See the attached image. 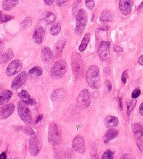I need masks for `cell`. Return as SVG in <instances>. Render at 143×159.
<instances>
[{
  "label": "cell",
  "instance_id": "cell-14",
  "mask_svg": "<svg viewBox=\"0 0 143 159\" xmlns=\"http://www.w3.org/2000/svg\"><path fill=\"white\" fill-rule=\"evenodd\" d=\"M15 109V106L13 103L8 104L0 109V119H6L12 115Z\"/></svg>",
  "mask_w": 143,
  "mask_h": 159
},
{
  "label": "cell",
  "instance_id": "cell-32",
  "mask_svg": "<svg viewBox=\"0 0 143 159\" xmlns=\"http://www.w3.org/2000/svg\"><path fill=\"white\" fill-rule=\"evenodd\" d=\"M32 25V19L30 17H27L24 19L21 23V26L23 28L26 29L28 28Z\"/></svg>",
  "mask_w": 143,
  "mask_h": 159
},
{
  "label": "cell",
  "instance_id": "cell-42",
  "mask_svg": "<svg viewBox=\"0 0 143 159\" xmlns=\"http://www.w3.org/2000/svg\"><path fill=\"white\" fill-rule=\"evenodd\" d=\"M104 74L107 76H109L111 75V71L109 70V68H104Z\"/></svg>",
  "mask_w": 143,
  "mask_h": 159
},
{
  "label": "cell",
  "instance_id": "cell-3",
  "mask_svg": "<svg viewBox=\"0 0 143 159\" xmlns=\"http://www.w3.org/2000/svg\"><path fill=\"white\" fill-rule=\"evenodd\" d=\"M48 139L49 143L52 145L59 144L62 141V133L58 125L56 123H52L49 125Z\"/></svg>",
  "mask_w": 143,
  "mask_h": 159
},
{
  "label": "cell",
  "instance_id": "cell-24",
  "mask_svg": "<svg viewBox=\"0 0 143 159\" xmlns=\"http://www.w3.org/2000/svg\"><path fill=\"white\" fill-rule=\"evenodd\" d=\"M118 135V131L114 128H111L105 133V135L104 137V142L105 143H108L109 141L114 139L115 138H117Z\"/></svg>",
  "mask_w": 143,
  "mask_h": 159
},
{
  "label": "cell",
  "instance_id": "cell-10",
  "mask_svg": "<svg viewBox=\"0 0 143 159\" xmlns=\"http://www.w3.org/2000/svg\"><path fill=\"white\" fill-rule=\"evenodd\" d=\"M23 64L21 60H13L9 65L6 70V75L7 76H12L18 73L22 69Z\"/></svg>",
  "mask_w": 143,
  "mask_h": 159
},
{
  "label": "cell",
  "instance_id": "cell-40",
  "mask_svg": "<svg viewBox=\"0 0 143 159\" xmlns=\"http://www.w3.org/2000/svg\"><path fill=\"white\" fill-rule=\"evenodd\" d=\"M68 1V0H56V3L58 7H61L65 3H66Z\"/></svg>",
  "mask_w": 143,
  "mask_h": 159
},
{
  "label": "cell",
  "instance_id": "cell-44",
  "mask_svg": "<svg viewBox=\"0 0 143 159\" xmlns=\"http://www.w3.org/2000/svg\"><path fill=\"white\" fill-rule=\"evenodd\" d=\"M105 84H106V86H107V89H108L109 91H111L112 88V84H111V83H110V81H109V80H107Z\"/></svg>",
  "mask_w": 143,
  "mask_h": 159
},
{
  "label": "cell",
  "instance_id": "cell-53",
  "mask_svg": "<svg viewBox=\"0 0 143 159\" xmlns=\"http://www.w3.org/2000/svg\"><path fill=\"white\" fill-rule=\"evenodd\" d=\"M2 16V12L0 11V18H1V16Z\"/></svg>",
  "mask_w": 143,
  "mask_h": 159
},
{
  "label": "cell",
  "instance_id": "cell-38",
  "mask_svg": "<svg viewBox=\"0 0 143 159\" xmlns=\"http://www.w3.org/2000/svg\"><path fill=\"white\" fill-rule=\"evenodd\" d=\"M127 78H128V71H125V72H123L122 75V80L123 84L126 83Z\"/></svg>",
  "mask_w": 143,
  "mask_h": 159
},
{
  "label": "cell",
  "instance_id": "cell-12",
  "mask_svg": "<svg viewBox=\"0 0 143 159\" xmlns=\"http://www.w3.org/2000/svg\"><path fill=\"white\" fill-rule=\"evenodd\" d=\"M27 76L28 75L25 72H23L19 74L16 77L13 79L12 84V89L13 90H16L20 89L23 85L26 83L27 80Z\"/></svg>",
  "mask_w": 143,
  "mask_h": 159
},
{
  "label": "cell",
  "instance_id": "cell-41",
  "mask_svg": "<svg viewBox=\"0 0 143 159\" xmlns=\"http://www.w3.org/2000/svg\"><path fill=\"white\" fill-rule=\"evenodd\" d=\"M114 51L117 52V53H122V52H123V48L120 47L119 46H114Z\"/></svg>",
  "mask_w": 143,
  "mask_h": 159
},
{
  "label": "cell",
  "instance_id": "cell-47",
  "mask_svg": "<svg viewBox=\"0 0 143 159\" xmlns=\"http://www.w3.org/2000/svg\"><path fill=\"white\" fill-rule=\"evenodd\" d=\"M139 112L140 115H142L143 116V102L141 104V105H140V107H139Z\"/></svg>",
  "mask_w": 143,
  "mask_h": 159
},
{
  "label": "cell",
  "instance_id": "cell-13",
  "mask_svg": "<svg viewBox=\"0 0 143 159\" xmlns=\"http://www.w3.org/2000/svg\"><path fill=\"white\" fill-rule=\"evenodd\" d=\"M133 0H119V10L123 15L127 16L132 11Z\"/></svg>",
  "mask_w": 143,
  "mask_h": 159
},
{
  "label": "cell",
  "instance_id": "cell-43",
  "mask_svg": "<svg viewBox=\"0 0 143 159\" xmlns=\"http://www.w3.org/2000/svg\"><path fill=\"white\" fill-rule=\"evenodd\" d=\"M55 0H44V3L46 5H47V6H51L53 4Z\"/></svg>",
  "mask_w": 143,
  "mask_h": 159
},
{
  "label": "cell",
  "instance_id": "cell-22",
  "mask_svg": "<svg viewBox=\"0 0 143 159\" xmlns=\"http://www.w3.org/2000/svg\"><path fill=\"white\" fill-rule=\"evenodd\" d=\"M13 95L12 91L9 90H6L0 93V105H3L4 104L7 102Z\"/></svg>",
  "mask_w": 143,
  "mask_h": 159
},
{
  "label": "cell",
  "instance_id": "cell-34",
  "mask_svg": "<svg viewBox=\"0 0 143 159\" xmlns=\"http://www.w3.org/2000/svg\"><path fill=\"white\" fill-rule=\"evenodd\" d=\"M114 158V153L110 150H107L103 153L102 158L103 159H111Z\"/></svg>",
  "mask_w": 143,
  "mask_h": 159
},
{
  "label": "cell",
  "instance_id": "cell-19",
  "mask_svg": "<svg viewBox=\"0 0 143 159\" xmlns=\"http://www.w3.org/2000/svg\"><path fill=\"white\" fill-rule=\"evenodd\" d=\"M113 18H114L113 13H112L111 11L107 10V9L103 10L100 16V20L101 23H103L112 22L113 20Z\"/></svg>",
  "mask_w": 143,
  "mask_h": 159
},
{
  "label": "cell",
  "instance_id": "cell-39",
  "mask_svg": "<svg viewBox=\"0 0 143 159\" xmlns=\"http://www.w3.org/2000/svg\"><path fill=\"white\" fill-rule=\"evenodd\" d=\"M98 29L102 31H107L109 30V26L107 25H101L99 26Z\"/></svg>",
  "mask_w": 143,
  "mask_h": 159
},
{
  "label": "cell",
  "instance_id": "cell-45",
  "mask_svg": "<svg viewBox=\"0 0 143 159\" xmlns=\"http://www.w3.org/2000/svg\"><path fill=\"white\" fill-rule=\"evenodd\" d=\"M119 109L121 111L123 110V102H122V98H120L119 100Z\"/></svg>",
  "mask_w": 143,
  "mask_h": 159
},
{
  "label": "cell",
  "instance_id": "cell-2",
  "mask_svg": "<svg viewBox=\"0 0 143 159\" xmlns=\"http://www.w3.org/2000/svg\"><path fill=\"white\" fill-rule=\"evenodd\" d=\"M67 63L65 60H58L51 70V76L55 79H61L67 72Z\"/></svg>",
  "mask_w": 143,
  "mask_h": 159
},
{
  "label": "cell",
  "instance_id": "cell-27",
  "mask_svg": "<svg viewBox=\"0 0 143 159\" xmlns=\"http://www.w3.org/2000/svg\"><path fill=\"white\" fill-rule=\"evenodd\" d=\"M13 57V52L12 49H8L7 51L2 54L0 58V63H6L10 60H12Z\"/></svg>",
  "mask_w": 143,
  "mask_h": 159
},
{
  "label": "cell",
  "instance_id": "cell-5",
  "mask_svg": "<svg viewBox=\"0 0 143 159\" xmlns=\"http://www.w3.org/2000/svg\"><path fill=\"white\" fill-rule=\"evenodd\" d=\"M71 66L75 77L76 79L79 77L84 70V65L81 56L76 52H74L72 55Z\"/></svg>",
  "mask_w": 143,
  "mask_h": 159
},
{
  "label": "cell",
  "instance_id": "cell-17",
  "mask_svg": "<svg viewBox=\"0 0 143 159\" xmlns=\"http://www.w3.org/2000/svg\"><path fill=\"white\" fill-rule=\"evenodd\" d=\"M41 57L44 62L47 63V64H50L51 62H53V55L51 49L47 46H44L42 48V53H41Z\"/></svg>",
  "mask_w": 143,
  "mask_h": 159
},
{
  "label": "cell",
  "instance_id": "cell-51",
  "mask_svg": "<svg viewBox=\"0 0 143 159\" xmlns=\"http://www.w3.org/2000/svg\"><path fill=\"white\" fill-rule=\"evenodd\" d=\"M142 8H143V2H142V3L141 4H140V7H139V8H138V10L142 9Z\"/></svg>",
  "mask_w": 143,
  "mask_h": 159
},
{
  "label": "cell",
  "instance_id": "cell-33",
  "mask_svg": "<svg viewBox=\"0 0 143 159\" xmlns=\"http://www.w3.org/2000/svg\"><path fill=\"white\" fill-rule=\"evenodd\" d=\"M12 19H13V17L12 16L10 15H2L0 18V23H7L10 20H12Z\"/></svg>",
  "mask_w": 143,
  "mask_h": 159
},
{
  "label": "cell",
  "instance_id": "cell-23",
  "mask_svg": "<svg viewBox=\"0 0 143 159\" xmlns=\"http://www.w3.org/2000/svg\"><path fill=\"white\" fill-rule=\"evenodd\" d=\"M18 0H4L2 3V8L5 11H11L17 6Z\"/></svg>",
  "mask_w": 143,
  "mask_h": 159
},
{
  "label": "cell",
  "instance_id": "cell-49",
  "mask_svg": "<svg viewBox=\"0 0 143 159\" xmlns=\"http://www.w3.org/2000/svg\"><path fill=\"white\" fill-rule=\"evenodd\" d=\"M138 62H139L140 65H141L143 66V56H140L139 59H138Z\"/></svg>",
  "mask_w": 143,
  "mask_h": 159
},
{
  "label": "cell",
  "instance_id": "cell-26",
  "mask_svg": "<svg viewBox=\"0 0 143 159\" xmlns=\"http://www.w3.org/2000/svg\"><path fill=\"white\" fill-rule=\"evenodd\" d=\"M56 17L53 13L50 12V11H47L44 13L43 15V20L46 25H51L52 23H53L55 21H56Z\"/></svg>",
  "mask_w": 143,
  "mask_h": 159
},
{
  "label": "cell",
  "instance_id": "cell-16",
  "mask_svg": "<svg viewBox=\"0 0 143 159\" xmlns=\"http://www.w3.org/2000/svg\"><path fill=\"white\" fill-rule=\"evenodd\" d=\"M18 97L21 98V101H23L26 105L35 106L37 104V102H36L35 100L30 97V94L26 90H22V91L19 93Z\"/></svg>",
  "mask_w": 143,
  "mask_h": 159
},
{
  "label": "cell",
  "instance_id": "cell-29",
  "mask_svg": "<svg viewBox=\"0 0 143 159\" xmlns=\"http://www.w3.org/2000/svg\"><path fill=\"white\" fill-rule=\"evenodd\" d=\"M43 70L39 66H35L30 69L28 72V75L33 76H39L42 75Z\"/></svg>",
  "mask_w": 143,
  "mask_h": 159
},
{
  "label": "cell",
  "instance_id": "cell-21",
  "mask_svg": "<svg viewBox=\"0 0 143 159\" xmlns=\"http://www.w3.org/2000/svg\"><path fill=\"white\" fill-rule=\"evenodd\" d=\"M104 123H105V125L107 128H115L119 125V119L116 116H107L104 119Z\"/></svg>",
  "mask_w": 143,
  "mask_h": 159
},
{
  "label": "cell",
  "instance_id": "cell-7",
  "mask_svg": "<svg viewBox=\"0 0 143 159\" xmlns=\"http://www.w3.org/2000/svg\"><path fill=\"white\" fill-rule=\"evenodd\" d=\"M42 142L37 136L33 135L29 140V149L30 152L32 156H37L39 153L41 149H42Z\"/></svg>",
  "mask_w": 143,
  "mask_h": 159
},
{
  "label": "cell",
  "instance_id": "cell-46",
  "mask_svg": "<svg viewBox=\"0 0 143 159\" xmlns=\"http://www.w3.org/2000/svg\"><path fill=\"white\" fill-rule=\"evenodd\" d=\"M4 48V43L3 42L0 41V54H1L2 52L3 51Z\"/></svg>",
  "mask_w": 143,
  "mask_h": 159
},
{
  "label": "cell",
  "instance_id": "cell-25",
  "mask_svg": "<svg viewBox=\"0 0 143 159\" xmlns=\"http://www.w3.org/2000/svg\"><path fill=\"white\" fill-rule=\"evenodd\" d=\"M133 132L137 139H140L143 136V125L136 123L133 125Z\"/></svg>",
  "mask_w": 143,
  "mask_h": 159
},
{
  "label": "cell",
  "instance_id": "cell-31",
  "mask_svg": "<svg viewBox=\"0 0 143 159\" xmlns=\"http://www.w3.org/2000/svg\"><path fill=\"white\" fill-rule=\"evenodd\" d=\"M137 104V100L136 98H133V100L128 101L127 102V113L128 115H130L132 111L133 110L135 107H136Z\"/></svg>",
  "mask_w": 143,
  "mask_h": 159
},
{
  "label": "cell",
  "instance_id": "cell-9",
  "mask_svg": "<svg viewBox=\"0 0 143 159\" xmlns=\"http://www.w3.org/2000/svg\"><path fill=\"white\" fill-rule=\"evenodd\" d=\"M76 102L78 105L81 108L88 107L90 104V95L89 92L86 89L81 91L76 98Z\"/></svg>",
  "mask_w": 143,
  "mask_h": 159
},
{
  "label": "cell",
  "instance_id": "cell-52",
  "mask_svg": "<svg viewBox=\"0 0 143 159\" xmlns=\"http://www.w3.org/2000/svg\"><path fill=\"white\" fill-rule=\"evenodd\" d=\"M2 88H3V85H2V84H0V90H1V89H2Z\"/></svg>",
  "mask_w": 143,
  "mask_h": 159
},
{
  "label": "cell",
  "instance_id": "cell-4",
  "mask_svg": "<svg viewBox=\"0 0 143 159\" xmlns=\"http://www.w3.org/2000/svg\"><path fill=\"white\" fill-rule=\"evenodd\" d=\"M88 22L87 13L84 9H80L76 15L75 34L80 36L83 33L85 28H86Z\"/></svg>",
  "mask_w": 143,
  "mask_h": 159
},
{
  "label": "cell",
  "instance_id": "cell-48",
  "mask_svg": "<svg viewBox=\"0 0 143 159\" xmlns=\"http://www.w3.org/2000/svg\"><path fill=\"white\" fill-rule=\"evenodd\" d=\"M42 118H43V116H42V115H39V116H38V117L37 118V119H36V121H35V123H37L40 122V120L42 119Z\"/></svg>",
  "mask_w": 143,
  "mask_h": 159
},
{
  "label": "cell",
  "instance_id": "cell-20",
  "mask_svg": "<svg viewBox=\"0 0 143 159\" xmlns=\"http://www.w3.org/2000/svg\"><path fill=\"white\" fill-rule=\"evenodd\" d=\"M66 40L64 38H62V39H60L58 41L56 46H55V55H56V58H60L62 56V52L63 48H64V46L65 45Z\"/></svg>",
  "mask_w": 143,
  "mask_h": 159
},
{
  "label": "cell",
  "instance_id": "cell-28",
  "mask_svg": "<svg viewBox=\"0 0 143 159\" xmlns=\"http://www.w3.org/2000/svg\"><path fill=\"white\" fill-rule=\"evenodd\" d=\"M90 33H86L84 35L83 39H82V41H81V44L79 47V50L81 52H83L86 50L87 48V46H88V44H89V43L90 42Z\"/></svg>",
  "mask_w": 143,
  "mask_h": 159
},
{
  "label": "cell",
  "instance_id": "cell-1",
  "mask_svg": "<svg viewBox=\"0 0 143 159\" xmlns=\"http://www.w3.org/2000/svg\"><path fill=\"white\" fill-rule=\"evenodd\" d=\"M87 83L90 88L92 89L97 90L100 87V68L97 65H91L86 73Z\"/></svg>",
  "mask_w": 143,
  "mask_h": 159
},
{
  "label": "cell",
  "instance_id": "cell-50",
  "mask_svg": "<svg viewBox=\"0 0 143 159\" xmlns=\"http://www.w3.org/2000/svg\"><path fill=\"white\" fill-rule=\"evenodd\" d=\"M5 158H7L6 153L4 152V153H2V154H0V159H5Z\"/></svg>",
  "mask_w": 143,
  "mask_h": 159
},
{
  "label": "cell",
  "instance_id": "cell-18",
  "mask_svg": "<svg viewBox=\"0 0 143 159\" xmlns=\"http://www.w3.org/2000/svg\"><path fill=\"white\" fill-rule=\"evenodd\" d=\"M65 96V91L62 89H58L52 93L51 98L53 102H60Z\"/></svg>",
  "mask_w": 143,
  "mask_h": 159
},
{
  "label": "cell",
  "instance_id": "cell-36",
  "mask_svg": "<svg viewBox=\"0 0 143 159\" xmlns=\"http://www.w3.org/2000/svg\"><path fill=\"white\" fill-rule=\"evenodd\" d=\"M24 133L25 134H27V135H35V132L30 127H24Z\"/></svg>",
  "mask_w": 143,
  "mask_h": 159
},
{
  "label": "cell",
  "instance_id": "cell-35",
  "mask_svg": "<svg viewBox=\"0 0 143 159\" xmlns=\"http://www.w3.org/2000/svg\"><path fill=\"white\" fill-rule=\"evenodd\" d=\"M85 4L88 9L92 10L95 7V1L94 0H85Z\"/></svg>",
  "mask_w": 143,
  "mask_h": 159
},
{
  "label": "cell",
  "instance_id": "cell-37",
  "mask_svg": "<svg viewBox=\"0 0 143 159\" xmlns=\"http://www.w3.org/2000/svg\"><path fill=\"white\" fill-rule=\"evenodd\" d=\"M140 95V90L139 89H137L135 90L133 93H132V98H137V97H139Z\"/></svg>",
  "mask_w": 143,
  "mask_h": 159
},
{
  "label": "cell",
  "instance_id": "cell-15",
  "mask_svg": "<svg viewBox=\"0 0 143 159\" xmlns=\"http://www.w3.org/2000/svg\"><path fill=\"white\" fill-rule=\"evenodd\" d=\"M45 32L46 28L43 26H38L37 28L35 30L32 38L36 43H37V44H41V43H42L43 38L44 37Z\"/></svg>",
  "mask_w": 143,
  "mask_h": 159
},
{
  "label": "cell",
  "instance_id": "cell-6",
  "mask_svg": "<svg viewBox=\"0 0 143 159\" xmlns=\"http://www.w3.org/2000/svg\"><path fill=\"white\" fill-rule=\"evenodd\" d=\"M17 110L19 116L24 123H27V124H30L32 123V117L31 111L23 101H20L18 103Z\"/></svg>",
  "mask_w": 143,
  "mask_h": 159
},
{
  "label": "cell",
  "instance_id": "cell-11",
  "mask_svg": "<svg viewBox=\"0 0 143 159\" xmlns=\"http://www.w3.org/2000/svg\"><path fill=\"white\" fill-rule=\"evenodd\" d=\"M72 147L75 152L79 153H84L86 152L84 138L82 136L77 135L72 141Z\"/></svg>",
  "mask_w": 143,
  "mask_h": 159
},
{
  "label": "cell",
  "instance_id": "cell-8",
  "mask_svg": "<svg viewBox=\"0 0 143 159\" xmlns=\"http://www.w3.org/2000/svg\"><path fill=\"white\" fill-rule=\"evenodd\" d=\"M109 47H110V43L109 42H106V41L102 42L99 45L98 54L102 60H107L110 57Z\"/></svg>",
  "mask_w": 143,
  "mask_h": 159
},
{
  "label": "cell",
  "instance_id": "cell-30",
  "mask_svg": "<svg viewBox=\"0 0 143 159\" xmlns=\"http://www.w3.org/2000/svg\"><path fill=\"white\" fill-rule=\"evenodd\" d=\"M60 30H61V25L59 23H57L51 27L50 33L53 36H56L60 33Z\"/></svg>",
  "mask_w": 143,
  "mask_h": 159
}]
</instances>
